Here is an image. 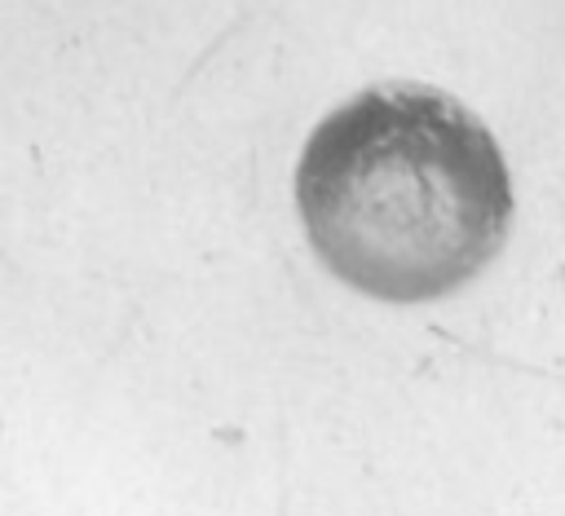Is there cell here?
Segmentation results:
<instances>
[{
	"mask_svg": "<svg viewBox=\"0 0 565 516\" xmlns=\"http://www.w3.org/2000/svg\"><path fill=\"white\" fill-rule=\"evenodd\" d=\"M296 212L331 278L380 304H428L508 247L516 185L472 106L433 84L380 79L305 137Z\"/></svg>",
	"mask_w": 565,
	"mask_h": 516,
	"instance_id": "6da1fadb",
	"label": "cell"
}]
</instances>
